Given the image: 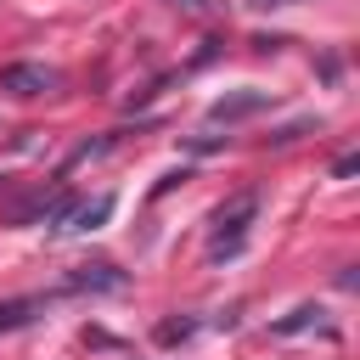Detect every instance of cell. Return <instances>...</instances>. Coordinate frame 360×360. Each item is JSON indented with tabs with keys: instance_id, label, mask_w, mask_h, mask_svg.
Masks as SVG:
<instances>
[{
	"instance_id": "obj_1",
	"label": "cell",
	"mask_w": 360,
	"mask_h": 360,
	"mask_svg": "<svg viewBox=\"0 0 360 360\" xmlns=\"http://www.w3.org/2000/svg\"><path fill=\"white\" fill-rule=\"evenodd\" d=\"M253 219H259V191H236L231 202H219V214H214V225H208V253H214V259L242 253Z\"/></svg>"
},
{
	"instance_id": "obj_2",
	"label": "cell",
	"mask_w": 360,
	"mask_h": 360,
	"mask_svg": "<svg viewBox=\"0 0 360 360\" xmlns=\"http://www.w3.org/2000/svg\"><path fill=\"white\" fill-rule=\"evenodd\" d=\"M51 84H56V73L39 68V62H11V68H0V90H6V96H45Z\"/></svg>"
},
{
	"instance_id": "obj_3",
	"label": "cell",
	"mask_w": 360,
	"mask_h": 360,
	"mask_svg": "<svg viewBox=\"0 0 360 360\" xmlns=\"http://www.w3.org/2000/svg\"><path fill=\"white\" fill-rule=\"evenodd\" d=\"M270 107V90H236V96H219L208 107V124H236V118H253Z\"/></svg>"
},
{
	"instance_id": "obj_4",
	"label": "cell",
	"mask_w": 360,
	"mask_h": 360,
	"mask_svg": "<svg viewBox=\"0 0 360 360\" xmlns=\"http://www.w3.org/2000/svg\"><path fill=\"white\" fill-rule=\"evenodd\" d=\"M62 287L68 292H112V287H124V270H112V264H79Z\"/></svg>"
},
{
	"instance_id": "obj_5",
	"label": "cell",
	"mask_w": 360,
	"mask_h": 360,
	"mask_svg": "<svg viewBox=\"0 0 360 360\" xmlns=\"http://www.w3.org/2000/svg\"><path fill=\"white\" fill-rule=\"evenodd\" d=\"M107 214H112V197H96V202H73V208L62 214V231H96Z\"/></svg>"
},
{
	"instance_id": "obj_6",
	"label": "cell",
	"mask_w": 360,
	"mask_h": 360,
	"mask_svg": "<svg viewBox=\"0 0 360 360\" xmlns=\"http://www.w3.org/2000/svg\"><path fill=\"white\" fill-rule=\"evenodd\" d=\"M39 309H45V298H6V304H0V332H11V326H28Z\"/></svg>"
},
{
	"instance_id": "obj_7",
	"label": "cell",
	"mask_w": 360,
	"mask_h": 360,
	"mask_svg": "<svg viewBox=\"0 0 360 360\" xmlns=\"http://www.w3.org/2000/svg\"><path fill=\"white\" fill-rule=\"evenodd\" d=\"M309 326H321V309H315V304H304V309H292L287 321H276L281 338H287V332H309Z\"/></svg>"
},
{
	"instance_id": "obj_8",
	"label": "cell",
	"mask_w": 360,
	"mask_h": 360,
	"mask_svg": "<svg viewBox=\"0 0 360 360\" xmlns=\"http://www.w3.org/2000/svg\"><path fill=\"white\" fill-rule=\"evenodd\" d=\"M180 338H191V321H163L158 326V343H180Z\"/></svg>"
},
{
	"instance_id": "obj_9",
	"label": "cell",
	"mask_w": 360,
	"mask_h": 360,
	"mask_svg": "<svg viewBox=\"0 0 360 360\" xmlns=\"http://www.w3.org/2000/svg\"><path fill=\"white\" fill-rule=\"evenodd\" d=\"M169 6H180V11H208L214 0H169Z\"/></svg>"
},
{
	"instance_id": "obj_10",
	"label": "cell",
	"mask_w": 360,
	"mask_h": 360,
	"mask_svg": "<svg viewBox=\"0 0 360 360\" xmlns=\"http://www.w3.org/2000/svg\"><path fill=\"white\" fill-rule=\"evenodd\" d=\"M248 6H259V11H270V6H298V0H248Z\"/></svg>"
}]
</instances>
